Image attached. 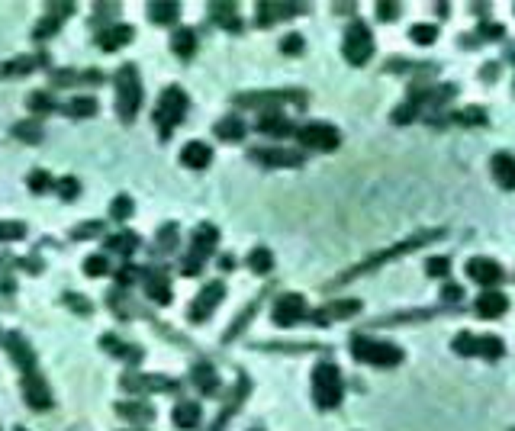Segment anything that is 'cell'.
Wrapping results in <instances>:
<instances>
[{"mask_svg":"<svg viewBox=\"0 0 515 431\" xmlns=\"http://www.w3.org/2000/svg\"><path fill=\"white\" fill-rule=\"evenodd\" d=\"M351 354L364 364H377V367H393L403 361V351L396 345H386V341H374V338H355L351 341Z\"/></svg>","mask_w":515,"mask_h":431,"instance_id":"1","label":"cell"},{"mask_svg":"<svg viewBox=\"0 0 515 431\" xmlns=\"http://www.w3.org/2000/svg\"><path fill=\"white\" fill-rule=\"evenodd\" d=\"M139 104H142V87H139V75H135V68H122L120 77H116V110L126 122L135 119V113H139Z\"/></svg>","mask_w":515,"mask_h":431,"instance_id":"2","label":"cell"},{"mask_svg":"<svg viewBox=\"0 0 515 431\" xmlns=\"http://www.w3.org/2000/svg\"><path fill=\"white\" fill-rule=\"evenodd\" d=\"M312 393H316V403L322 409H332V405L341 403V374H338L335 364L316 367V374H312Z\"/></svg>","mask_w":515,"mask_h":431,"instance_id":"3","label":"cell"},{"mask_svg":"<svg viewBox=\"0 0 515 431\" xmlns=\"http://www.w3.org/2000/svg\"><path fill=\"white\" fill-rule=\"evenodd\" d=\"M184 110H187V97H184V90H178V87H171V90H165L161 94V104H158V126H161V135H168L174 126L180 122V116H184Z\"/></svg>","mask_w":515,"mask_h":431,"instance_id":"4","label":"cell"},{"mask_svg":"<svg viewBox=\"0 0 515 431\" xmlns=\"http://www.w3.org/2000/svg\"><path fill=\"white\" fill-rule=\"evenodd\" d=\"M374 52V39H371V29L364 23H355V26L348 29L345 36V58L351 65H364L367 58Z\"/></svg>","mask_w":515,"mask_h":431,"instance_id":"5","label":"cell"},{"mask_svg":"<svg viewBox=\"0 0 515 431\" xmlns=\"http://www.w3.org/2000/svg\"><path fill=\"white\" fill-rule=\"evenodd\" d=\"M303 316H306V300H303L300 293H283L281 300L274 303V322L281 328H290Z\"/></svg>","mask_w":515,"mask_h":431,"instance_id":"6","label":"cell"},{"mask_svg":"<svg viewBox=\"0 0 515 431\" xmlns=\"http://www.w3.org/2000/svg\"><path fill=\"white\" fill-rule=\"evenodd\" d=\"M300 142L309 145V149L332 151L338 145V129L335 126H326V122H309V126L300 129Z\"/></svg>","mask_w":515,"mask_h":431,"instance_id":"7","label":"cell"},{"mask_svg":"<svg viewBox=\"0 0 515 431\" xmlns=\"http://www.w3.org/2000/svg\"><path fill=\"white\" fill-rule=\"evenodd\" d=\"M213 245H216V229H213V225H200V232L194 235V258L187 261V267H184V271L197 274L200 271V261H203L206 254L213 251Z\"/></svg>","mask_w":515,"mask_h":431,"instance_id":"8","label":"cell"},{"mask_svg":"<svg viewBox=\"0 0 515 431\" xmlns=\"http://www.w3.org/2000/svg\"><path fill=\"white\" fill-rule=\"evenodd\" d=\"M223 296H225V287H223V283H209V287H206V290L197 296V303L190 306V319H194V322H203L206 316L216 309V303L223 300Z\"/></svg>","mask_w":515,"mask_h":431,"instance_id":"9","label":"cell"},{"mask_svg":"<svg viewBox=\"0 0 515 431\" xmlns=\"http://www.w3.org/2000/svg\"><path fill=\"white\" fill-rule=\"evenodd\" d=\"M467 274L477 283H483V287H489V283H499V277H503L499 264L489 261V258H474V261L467 264Z\"/></svg>","mask_w":515,"mask_h":431,"instance_id":"10","label":"cell"},{"mask_svg":"<svg viewBox=\"0 0 515 431\" xmlns=\"http://www.w3.org/2000/svg\"><path fill=\"white\" fill-rule=\"evenodd\" d=\"M506 309H509V303H506V296H503V293H496V290L480 293L477 312L483 316V319H496V316H503Z\"/></svg>","mask_w":515,"mask_h":431,"instance_id":"11","label":"cell"},{"mask_svg":"<svg viewBox=\"0 0 515 431\" xmlns=\"http://www.w3.org/2000/svg\"><path fill=\"white\" fill-rule=\"evenodd\" d=\"M23 393H26V403L32 405V409H48V403H52V399H48V386L32 374L23 380Z\"/></svg>","mask_w":515,"mask_h":431,"instance_id":"12","label":"cell"},{"mask_svg":"<svg viewBox=\"0 0 515 431\" xmlns=\"http://www.w3.org/2000/svg\"><path fill=\"white\" fill-rule=\"evenodd\" d=\"M489 168H493V178H496L499 187L515 190V158H509V155H496V158L489 161Z\"/></svg>","mask_w":515,"mask_h":431,"instance_id":"13","label":"cell"},{"mask_svg":"<svg viewBox=\"0 0 515 431\" xmlns=\"http://www.w3.org/2000/svg\"><path fill=\"white\" fill-rule=\"evenodd\" d=\"M209 158H213V151H209V145H203V142H190V145H184V151H180V161H184L187 168H206Z\"/></svg>","mask_w":515,"mask_h":431,"instance_id":"14","label":"cell"},{"mask_svg":"<svg viewBox=\"0 0 515 431\" xmlns=\"http://www.w3.org/2000/svg\"><path fill=\"white\" fill-rule=\"evenodd\" d=\"M145 290L151 293V300H155V303H171V287H168L165 271H149V274H145Z\"/></svg>","mask_w":515,"mask_h":431,"instance_id":"15","label":"cell"},{"mask_svg":"<svg viewBox=\"0 0 515 431\" xmlns=\"http://www.w3.org/2000/svg\"><path fill=\"white\" fill-rule=\"evenodd\" d=\"M258 161H268V164H300L303 155L300 151H287V149H271V151H252Z\"/></svg>","mask_w":515,"mask_h":431,"instance_id":"16","label":"cell"},{"mask_svg":"<svg viewBox=\"0 0 515 431\" xmlns=\"http://www.w3.org/2000/svg\"><path fill=\"white\" fill-rule=\"evenodd\" d=\"M216 135L225 142H238L245 135V122L238 116H225L223 122H216Z\"/></svg>","mask_w":515,"mask_h":431,"instance_id":"17","label":"cell"},{"mask_svg":"<svg viewBox=\"0 0 515 431\" xmlns=\"http://www.w3.org/2000/svg\"><path fill=\"white\" fill-rule=\"evenodd\" d=\"M174 422H178L180 428H197L200 425V405L197 403H180L178 409H174Z\"/></svg>","mask_w":515,"mask_h":431,"instance_id":"18","label":"cell"},{"mask_svg":"<svg viewBox=\"0 0 515 431\" xmlns=\"http://www.w3.org/2000/svg\"><path fill=\"white\" fill-rule=\"evenodd\" d=\"M171 48H174L180 58H190L194 55V48H197V36H194L190 29H180V32L171 36Z\"/></svg>","mask_w":515,"mask_h":431,"instance_id":"19","label":"cell"},{"mask_svg":"<svg viewBox=\"0 0 515 431\" xmlns=\"http://www.w3.org/2000/svg\"><path fill=\"white\" fill-rule=\"evenodd\" d=\"M361 309V303H335V306H326V309H319L316 312V322H328V319H335V316H351V312Z\"/></svg>","mask_w":515,"mask_h":431,"instance_id":"20","label":"cell"},{"mask_svg":"<svg viewBox=\"0 0 515 431\" xmlns=\"http://www.w3.org/2000/svg\"><path fill=\"white\" fill-rule=\"evenodd\" d=\"M248 267H252L254 274H268V271L274 267L271 251H264V248H254V251L248 254Z\"/></svg>","mask_w":515,"mask_h":431,"instance_id":"21","label":"cell"},{"mask_svg":"<svg viewBox=\"0 0 515 431\" xmlns=\"http://www.w3.org/2000/svg\"><path fill=\"white\" fill-rule=\"evenodd\" d=\"M132 39V26H120V29H110L106 32V39H100L103 48H116V46H126Z\"/></svg>","mask_w":515,"mask_h":431,"instance_id":"22","label":"cell"},{"mask_svg":"<svg viewBox=\"0 0 515 431\" xmlns=\"http://www.w3.org/2000/svg\"><path fill=\"white\" fill-rule=\"evenodd\" d=\"M474 345H477V354H489V357L503 354V341H499L496 335H493V338H480V341H474Z\"/></svg>","mask_w":515,"mask_h":431,"instance_id":"23","label":"cell"},{"mask_svg":"<svg viewBox=\"0 0 515 431\" xmlns=\"http://www.w3.org/2000/svg\"><path fill=\"white\" fill-rule=\"evenodd\" d=\"M409 36H412V42H419V46H431L435 36H438V29L435 26H412Z\"/></svg>","mask_w":515,"mask_h":431,"instance_id":"24","label":"cell"},{"mask_svg":"<svg viewBox=\"0 0 515 431\" xmlns=\"http://www.w3.org/2000/svg\"><path fill=\"white\" fill-rule=\"evenodd\" d=\"M7 345H10V354H13V357L19 354V361H23V367H29V364H32V354H29L26 347H23V338L10 335V338H7Z\"/></svg>","mask_w":515,"mask_h":431,"instance_id":"25","label":"cell"},{"mask_svg":"<svg viewBox=\"0 0 515 431\" xmlns=\"http://www.w3.org/2000/svg\"><path fill=\"white\" fill-rule=\"evenodd\" d=\"M71 113L75 116H91V113H97V100L94 97H77V100H71Z\"/></svg>","mask_w":515,"mask_h":431,"instance_id":"26","label":"cell"},{"mask_svg":"<svg viewBox=\"0 0 515 431\" xmlns=\"http://www.w3.org/2000/svg\"><path fill=\"white\" fill-rule=\"evenodd\" d=\"M174 17H178V3H151V19L165 23V19H174Z\"/></svg>","mask_w":515,"mask_h":431,"instance_id":"27","label":"cell"},{"mask_svg":"<svg viewBox=\"0 0 515 431\" xmlns=\"http://www.w3.org/2000/svg\"><path fill=\"white\" fill-rule=\"evenodd\" d=\"M23 222H0V242H7V238H23Z\"/></svg>","mask_w":515,"mask_h":431,"instance_id":"28","label":"cell"},{"mask_svg":"<svg viewBox=\"0 0 515 431\" xmlns=\"http://www.w3.org/2000/svg\"><path fill=\"white\" fill-rule=\"evenodd\" d=\"M194 380H197L200 386H203V390H213V383H216V376H213V370H209V367H197V370H194Z\"/></svg>","mask_w":515,"mask_h":431,"instance_id":"29","label":"cell"},{"mask_svg":"<svg viewBox=\"0 0 515 431\" xmlns=\"http://www.w3.org/2000/svg\"><path fill=\"white\" fill-rule=\"evenodd\" d=\"M129 213H132V200H129V197L113 200V219H126Z\"/></svg>","mask_w":515,"mask_h":431,"instance_id":"30","label":"cell"},{"mask_svg":"<svg viewBox=\"0 0 515 431\" xmlns=\"http://www.w3.org/2000/svg\"><path fill=\"white\" fill-rule=\"evenodd\" d=\"M122 415H132V419H151V409L149 405H116Z\"/></svg>","mask_w":515,"mask_h":431,"instance_id":"31","label":"cell"},{"mask_svg":"<svg viewBox=\"0 0 515 431\" xmlns=\"http://www.w3.org/2000/svg\"><path fill=\"white\" fill-rule=\"evenodd\" d=\"M425 267H429L431 277H444V274H448V258H431Z\"/></svg>","mask_w":515,"mask_h":431,"instance_id":"32","label":"cell"},{"mask_svg":"<svg viewBox=\"0 0 515 431\" xmlns=\"http://www.w3.org/2000/svg\"><path fill=\"white\" fill-rule=\"evenodd\" d=\"M48 184H52V178H48L46 171H36V174H32V178H29V187L36 190V193H42V190L48 187Z\"/></svg>","mask_w":515,"mask_h":431,"instance_id":"33","label":"cell"},{"mask_svg":"<svg viewBox=\"0 0 515 431\" xmlns=\"http://www.w3.org/2000/svg\"><path fill=\"white\" fill-rule=\"evenodd\" d=\"M84 271L91 274V277H100V274L106 271V261H103V258H87V261H84Z\"/></svg>","mask_w":515,"mask_h":431,"instance_id":"34","label":"cell"},{"mask_svg":"<svg viewBox=\"0 0 515 431\" xmlns=\"http://www.w3.org/2000/svg\"><path fill=\"white\" fill-rule=\"evenodd\" d=\"M261 129L264 132H290V126L283 119H271V116H268V119H261Z\"/></svg>","mask_w":515,"mask_h":431,"instance_id":"35","label":"cell"},{"mask_svg":"<svg viewBox=\"0 0 515 431\" xmlns=\"http://www.w3.org/2000/svg\"><path fill=\"white\" fill-rule=\"evenodd\" d=\"M113 248H122V251H132V248H135V235H116V238H113Z\"/></svg>","mask_w":515,"mask_h":431,"instance_id":"36","label":"cell"},{"mask_svg":"<svg viewBox=\"0 0 515 431\" xmlns=\"http://www.w3.org/2000/svg\"><path fill=\"white\" fill-rule=\"evenodd\" d=\"M17 135H29V142H36L42 132L36 129V126H29V122H23V126H17Z\"/></svg>","mask_w":515,"mask_h":431,"instance_id":"37","label":"cell"},{"mask_svg":"<svg viewBox=\"0 0 515 431\" xmlns=\"http://www.w3.org/2000/svg\"><path fill=\"white\" fill-rule=\"evenodd\" d=\"M58 187H62V197H77V180H62V184H58Z\"/></svg>","mask_w":515,"mask_h":431,"instance_id":"38","label":"cell"},{"mask_svg":"<svg viewBox=\"0 0 515 431\" xmlns=\"http://www.w3.org/2000/svg\"><path fill=\"white\" fill-rule=\"evenodd\" d=\"M303 48V39L300 36H290L287 42H283V52H300Z\"/></svg>","mask_w":515,"mask_h":431,"instance_id":"39","label":"cell"},{"mask_svg":"<svg viewBox=\"0 0 515 431\" xmlns=\"http://www.w3.org/2000/svg\"><path fill=\"white\" fill-rule=\"evenodd\" d=\"M396 17V3H380V19H393Z\"/></svg>","mask_w":515,"mask_h":431,"instance_id":"40","label":"cell"},{"mask_svg":"<svg viewBox=\"0 0 515 431\" xmlns=\"http://www.w3.org/2000/svg\"><path fill=\"white\" fill-rule=\"evenodd\" d=\"M444 300H460V290L458 287H448V290H444Z\"/></svg>","mask_w":515,"mask_h":431,"instance_id":"41","label":"cell"}]
</instances>
